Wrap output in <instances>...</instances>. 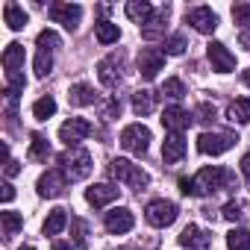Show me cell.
<instances>
[{
    "label": "cell",
    "mask_w": 250,
    "mask_h": 250,
    "mask_svg": "<svg viewBox=\"0 0 250 250\" xmlns=\"http://www.w3.org/2000/svg\"><path fill=\"white\" fill-rule=\"evenodd\" d=\"M241 174H244V180L250 183V153H244V156H241Z\"/></svg>",
    "instance_id": "cell-44"
},
{
    "label": "cell",
    "mask_w": 250,
    "mask_h": 250,
    "mask_svg": "<svg viewBox=\"0 0 250 250\" xmlns=\"http://www.w3.org/2000/svg\"><path fill=\"white\" fill-rule=\"evenodd\" d=\"M221 215H224L227 221H238V218H241V206H238L235 200H229V203L221 209Z\"/></svg>",
    "instance_id": "cell-38"
},
{
    "label": "cell",
    "mask_w": 250,
    "mask_h": 250,
    "mask_svg": "<svg viewBox=\"0 0 250 250\" xmlns=\"http://www.w3.org/2000/svg\"><path fill=\"white\" fill-rule=\"evenodd\" d=\"M241 80H244V85H247V88H250V68H247V71H244V74H241Z\"/></svg>",
    "instance_id": "cell-46"
},
{
    "label": "cell",
    "mask_w": 250,
    "mask_h": 250,
    "mask_svg": "<svg viewBox=\"0 0 250 250\" xmlns=\"http://www.w3.org/2000/svg\"><path fill=\"white\" fill-rule=\"evenodd\" d=\"M0 188H3V191H0V197H3V203H12V197H15V188H12V183H3Z\"/></svg>",
    "instance_id": "cell-42"
},
{
    "label": "cell",
    "mask_w": 250,
    "mask_h": 250,
    "mask_svg": "<svg viewBox=\"0 0 250 250\" xmlns=\"http://www.w3.org/2000/svg\"><path fill=\"white\" fill-rule=\"evenodd\" d=\"M36 44H39V50H56V47L62 44V39H59L53 30H42L39 39H36Z\"/></svg>",
    "instance_id": "cell-36"
},
{
    "label": "cell",
    "mask_w": 250,
    "mask_h": 250,
    "mask_svg": "<svg viewBox=\"0 0 250 250\" xmlns=\"http://www.w3.org/2000/svg\"><path fill=\"white\" fill-rule=\"evenodd\" d=\"M109 171H112V177H115L118 183L130 186V188H136V191H145L147 183H150L147 171H142V165H133V162H127V159H112Z\"/></svg>",
    "instance_id": "cell-3"
},
{
    "label": "cell",
    "mask_w": 250,
    "mask_h": 250,
    "mask_svg": "<svg viewBox=\"0 0 250 250\" xmlns=\"http://www.w3.org/2000/svg\"><path fill=\"white\" fill-rule=\"evenodd\" d=\"M33 68H36V77H39V80H44V77L53 71V50H39V53H36Z\"/></svg>",
    "instance_id": "cell-32"
},
{
    "label": "cell",
    "mask_w": 250,
    "mask_h": 250,
    "mask_svg": "<svg viewBox=\"0 0 250 250\" xmlns=\"http://www.w3.org/2000/svg\"><path fill=\"white\" fill-rule=\"evenodd\" d=\"M65 186H68V177L62 171H44L39 177V183H36V188H39L42 197H59L65 191Z\"/></svg>",
    "instance_id": "cell-12"
},
{
    "label": "cell",
    "mask_w": 250,
    "mask_h": 250,
    "mask_svg": "<svg viewBox=\"0 0 250 250\" xmlns=\"http://www.w3.org/2000/svg\"><path fill=\"white\" fill-rule=\"evenodd\" d=\"M206 56H209V62H212V71H218V74H229V71H235V56L227 50V44H221V42H209V44H206Z\"/></svg>",
    "instance_id": "cell-10"
},
{
    "label": "cell",
    "mask_w": 250,
    "mask_h": 250,
    "mask_svg": "<svg viewBox=\"0 0 250 250\" xmlns=\"http://www.w3.org/2000/svg\"><path fill=\"white\" fill-rule=\"evenodd\" d=\"M232 21L241 30H250V3H235L232 6Z\"/></svg>",
    "instance_id": "cell-37"
},
{
    "label": "cell",
    "mask_w": 250,
    "mask_h": 250,
    "mask_svg": "<svg viewBox=\"0 0 250 250\" xmlns=\"http://www.w3.org/2000/svg\"><path fill=\"white\" fill-rule=\"evenodd\" d=\"M121 147L124 150H130L136 156H145L147 147H150V130L145 127V124H130V127H124L121 130Z\"/></svg>",
    "instance_id": "cell-4"
},
{
    "label": "cell",
    "mask_w": 250,
    "mask_h": 250,
    "mask_svg": "<svg viewBox=\"0 0 250 250\" xmlns=\"http://www.w3.org/2000/svg\"><path fill=\"white\" fill-rule=\"evenodd\" d=\"M91 136V124L85 118H68L62 127H59V139L68 147H80V142H85Z\"/></svg>",
    "instance_id": "cell-7"
},
{
    "label": "cell",
    "mask_w": 250,
    "mask_h": 250,
    "mask_svg": "<svg viewBox=\"0 0 250 250\" xmlns=\"http://www.w3.org/2000/svg\"><path fill=\"white\" fill-rule=\"evenodd\" d=\"M97 77H100V83H103L106 88H118V83H121V62H118L115 56L100 59V62H97Z\"/></svg>",
    "instance_id": "cell-16"
},
{
    "label": "cell",
    "mask_w": 250,
    "mask_h": 250,
    "mask_svg": "<svg viewBox=\"0 0 250 250\" xmlns=\"http://www.w3.org/2000/svg\"><path fill=\"white\" fill-rule=\"evenodd\" d=\"M162 94L171 97V100H183V97H186V85H183V80H177V77L165 80V83H162Z\"/></svg>",
    "instance_id": "cell-34"
},
{
    "label": "cell",
    "mask_w": 250,
    "mask_h": 250,
    "mask_svg": "<svg viewBox=\"0 0 250 250\" xmlns=\"http://www.w3.org/2000/svg\"><path fill=\"white\" fill-rule=\"evenodd\" d=\"M180 191H183L186 197H194V180H188V177H183V180H180Z\"/></svg>",
    "instance_id": "cell-41"
},
{
    "label": "cell",
    "mask_w": 250,
    "mask_h": 250,
    "mask_svg": "<svg viewBox=\"0 0 250 250\" xmlns=\"http://www.w3.org/2000/svg\"><path fill=\"white\" fill-rule=\"evenodd\" d=\"M115 197H118V188H115V186H106V183L85 188V200H88L94 209H103V206H109Z\"/></svg>",
    "instance_id": "cell-17"
},
{
    "label": "cell",
    "mask_w": 250,
    "mask_h": 250,
    "mask_svg": "<svg viewBox=\"0 0 250 250\" xmlns=\"http://www.w3.org/2000/svg\"><path fill=\"white\" fill-rule=\"evenodd\" d=\"M183 156H186V139H183V133H171L162 142V159H165V165H177Z\"/></svg>",
    "instance_id": "cell-15"
},
{
    "label": "cell",
    "mask_w": 250,
    "mask_h": 250,
    "mask_svg": "<svg viewBox=\"0 0 250 250\" xmlns=\"http://www.w3.org/2000/svg\"><path fill=\"white\" fill-rule=\"evenodd\" d=\"M21 227H24V218L18 212H0V229H3V238H12Z\"/></svg>",
    "instance_id": "cell-28"
},
{
    "label": "cell",
    "mask_w": 250,
    "mask_h": 250,
    "mask_svg": "<svg viewBox=\"0 0 250 250\" xmlns=\"http://www.w3.org/2000/svg\"><path fill=\"white\" fill-rule=\"evenodd\" d=\"M3 68H6V74H21L24 71V44H18V42H12V44H6V50H3Z\"/></svg>",
    "instance_id": "cell-19"
},
{
    "label": "cell",
    "mask_w": 250,
    "mask_h": 250,
    "mask_svg": "<svg viewBox=\"0 0 250 250\" xmlns=\"http://www.w3.org/2000/svg\"><path fill=\"white\" fill-rule=\"evenodd\" d=\"M68 100H71V106H91L97 100V94L88 83H74L71 91H68Z\"/></svg>",
    "instance_id": "cell-22"
},
{
    "label": "cell",
    "mask_w": 250,
    "mask_h": 250,
    "mask_svg": "<svg viewBox=\"0 0 250 250\" xmlns=\"http://www.w3.org/2000/svg\"><path fill=\"white\" fill-rule=\"evenodd\" d=\"M191 121H194V115H188V109H183V106H168V109L162 112V127L171 130V133L188 130Z\"/></svg>",
    "instance_id": "cell-13"
},
{
    "label": "cell",
    "mask_w": 250,
    "mask_h": 250,
    "mask_svg": "<svg viewBox=\"0 0 250 250\" xmlns=\"http://www.w3.org/2000/svg\"><path fill=\"white\" fill-rule=\"evenodd\" d=\"M124 12H127V18H130V21H136L139 27H145V24L153 18V6L147 3V0H130Z\"/></svg>",
    "instance_id": "cell-20"
},
{
    "label": "cell",
    "mask_w": 250,
    "mask_h": 250,
    "mask_svg": "<svg viewBox=\"0 0 250 250\" xmlns=\"http://www.w3.org/2000/svg\"><path fill=\"white\" fill-rule=\"evenodd\" d=\"M162 68H165V53H162V50L145 47V50L139 53V74H142V80H147V83L156 80Z\"/></svg>",
    "instance_id": "cell-8"
},
{
    "label": "cell",
    "mask_w": 250,
    "mask_h": 250,
    "mask_svg": "<svg viewBox=\"0 0 250 250\" xmlns=\"http://www.w3.org/2000/svg\"><path fill=\"white\" fill-rule=\"evenodd\" d=\"M177 215H180V209L171 203V200H150L147 203V209H145V218H147V224L150 227H171L174 221H177Z\"/></svg>",
    "instance_id": "cell-5"
},
{
    "label": "cell",
    "mask_w": 250,
    "mask_h": 250,
    "mask_svg": "<svg viewBox=\"0 0 250 250\" xmlns=\"http://www.w3.org/2000/svg\"><path fill=\"white\" fill-rule=\"evenodd\" d=\"M18 174H21V165H18L15 159H9V162H6V177H18Z\"/></svg>",
    "instance_id": "cell-43"
},
{
    "label": "cell",
    "mask_w": 250,
    "mask_h": 250,
    "mask_svg": "<svg viewBox=\"0 0 250 250\" xmlns=\"http://www.w3.org/2000/svg\"><path fill=\"white\" fill-rule=\"evenodd\" d=\"M21 250H36V247H21Z\"/></svg>",
    "instance_id": "cell-48"
},
{
    "label": "cell",
    "mask_w": 250,
    "mask_h": 250,
    "mask_svg": "<svg viewBox=\"0 0 250 250\" xmlns=\"http://www.w3.org/2000/svg\"><path fill=\"white\" fill-rule=\"evenodd\" d=\"M180 244L188 247V250H209V235H206L200 227L188 224V227L180 232Z\"/></svg>",
    "instance_id": "cell-18"
},
{
    "label": "cell",
    "mask_w": 250,
    "mask_h": 250,
    "mask_svg": "<svg viewBox=\"0 0 250 250\" xmlns=\"http://www.w3.org/2000/svg\"><path fill=\"white\" fill-rule=\"evenodd\" d=\"M68 227V215H65V209H53L50 215H47V221H44V235H59L62 229Z\"/></svg>",
    "instance_id": "cell-27"
},
{
    "label": "cell",
    "mask_w": 250,
    "mask_h": 250,
    "mask_svg": "<svg viewBox=\"0 0 250 250\" xmlns=\"http://www.w3.org/2000/svg\"><path fill=\"white\" fill-rule=\"evenodd\" d=\"M197 121H215V106L200 103V106H197Z\"/></svg>",
    "instance_id": "cell-39"
},
{
    "label": "cell",
    "mask_w": 250,
    "mask_h": 250,
    "mask_svg": "<svg viewBox=\"0 0 250 250\" xmlns=\"http://www.w3.org/2000/svg\"><path fill=\"white\" fill-rule=\"evenodd\" d=\"M71 235H74V250H85V238H88V224L83 218H71Z\"/></svg>",
    "instance_id": "cell-31"
},
{
    "label": "cell",
    "mask_w": 250,
    "mask_h": 250,
    "mask_svg": "<svg viewBox=\"0 0 250 250\" xmlns=\"http://www.w3.org/2000/svg\"><path fill=\"white\" fill-rule=\"evenodd\" d=\"M50 18L56 21V24H62L65 30H77L80 27V18H83V6H77V3H53L50 6Z\"/></svg>",
    "instance_id": "cell-11"
},
{
    "label": "cell",
    "mask_w": 250,
    "mask_h": 250,
    "mask_svg": "<svg viewBox=\"0 0 250 250\" xmlns=\"http://www.w3.org/2000/svg\"><path fill=\"white\" fill-rule=\"evenodd\" d=\"M33 162H47V156H50V142L44 139V136H33V142H30V153H27Z\"/></svg>",
    "instance_id": "cell-29"
},
{
    "label": "cell",
    "mask_w": 250,
    "mask_h": 250,
    "mask_svg": "<svg viewBox=\"0 0 250 250\" xmlns=\"http://www.w3.org/2000/svg\"><path fill=\"white\" fill-rule=\"evenodd\" d=\"M232 183L235 180H232L229 171H224L218 165H209V168L197 171V177H194V197H206V194H215L221 188H232Z\"/></svg>",
    "instance_id": "cell-1"
},
{
    "label": "cell",
    "mask_w": 250,
    "mask_h": 250,
    "mask_svg": "<svg viewBox=\"0 0 250 250\" xmlns=\"http://www.w3.org/2000/svg\"><path fill=\"white\" fill-rule=\"evenodd\" d=\"M56 115V100L47 94V97H39L36 103H33V118L36 121H47V118H53Z\"/></svg>",
    "instance_id": "cell-30"
},
{
    "label": "cell",
    "mask_w": 250,
    "mask_h": 250,
    "mask_svg": "<svg viewBox=\"0 0 250 250\" xmlns=\"http://www.w3.org/2000/svg\"><path fill=\"white\" fill-rule=\"evenodd\" d=\"M53 250H74L71 244H65V241H53Z\"/></svg>",
    "instance_id": "cell-45"
},
{
    "label": "cell",
    "mask_w": 250,
    "mask_h": 250,
    "mask_svg": "<svg viewBox=\"0 0 250 250\" xmlns=\"http://www.w3.org/2000/svg\"><path fill=\"white\" fill-rule=\"evenodd\" d=\"M103 227H106L112 235H124V232H130V229H133V212H130V209H124V206H118V209L106 212Z\"/></svg>",
    "instance_id": "cell-14"
},
{
    "label": "cell",
    "mask_w": 250,
    "mask_h": 250,
    "mask_svg": "<svg viewBox=\"0 0 250 250\" xmlns=\"http://www.w3.org/2000/svg\"><path fill=\"white\" fill-rule=\"evenodd\" d=\"M94 36H97L100 44H115V42L121 39V30H118V24H112V21H97Z\"/></svg>",
    "instance_id": "cell-26"
},
{
    "label": "cell",
    "mask_w": 250,
    "mask_h": 250,
    "mask_svg": "<svg viewBox=\"0 0 250 250\" xmlns=\"http://www.w3.org/2000/svg\"><path fill=\"white\" fill-rule=\"evenodd\" d=\"M3 21H6V27H9V30H15V33H18V30H24V27H27V12H24L18 3H6V6H3Z\"/></svg>",
    "instance_id": "cell-24"
},
{
    "label": "cell",
    "mask_w": 250,
    "mask_h": 250,
    "mask_svg": "<svg viewBox=\"0 0 250 250\" xmlns=\"http://www.w3.org/2000/svg\"><path fill=\"white\" fill-rule=\"evenodd\" d=\"M227 115H229L232 124H250V97H238V100H232L229 109H227Z\"/></svg>",
    "instance_id": "cell-25"
},
{
    "label": "cell",
    "mask_w": 250,
    "mask_h": 250,
    "mask_svg": "<svg viewBox=\"0 0 250 250\" xmlns=\"http://www.w3.org/2000/svg\"><path fill=\"white\" fill-rule=\"evenodd\" d=\"M165 21H168V6L162 9V12H156L145 27H142V36L147 39V42H156V39H162L165 36Z\"/></svg>",
    "instance_id": "cell-21"
},
{
    "label": "cell",
    "mask_w": 250,
    "mask_h": 250,
    "mask_svg": "<svg viewBox=\"0 0 250 250\" xmlns=\"http://www.w3.org/2000/svg\"><path fill=\"white\" fill-rule=\"evenodd\" d=\"M118 115H121V103H118V100L112 97V100H109V103L103 106V118H118Z\"/></svg>",
    "instance_id": "cell-40"
},
{
    "label": "cell",
    "mask_w": 250,
    "mask_h": 250,
    "mask_svg": "<svg viewBox=\"0 0 250 250\" xmlns=\"http://www.w3.org/2000/svg\"><path fill=\"white\" fill-rule=\"evenodd\" d=\"M121 250H136V247H121Z\"/></svg>",
    "instance_id": "cell-47"
},
{
    "label": "cell",
    "mask_w": 250,
    "mask_h": 250,
    "mask_svg": "<svg viewBox=\"0 0 250 250\" xmlns=\"http://www.w3.org/2000/svg\"><path fill=\"white\" fill-rule=\"evenodd\" d=\"M153 106H156V94H153V91L139 88V91L133 94V112H136L139 118H147V115L153 112Z\"/></svg>",
    "instance_id": "cell-23"
},
{
    "label": "cell",
    "mask_w": 250,
    "mask_h": 250,
    "mask_svg": "<svg viewBox=\"0 0 250 250\" xmlns=\"http://www.w3.org/2000/svg\"><path fill=\"white\" fill-rule=\"evenodd\" d=\"M186 24H191L197 33L209 36V33H215V30H218V15H215L209 6H194V9H188V12H186Z\"/></svg>",
    "instance_id": "cell-9"
},
{
    "label": "cell",
    "mask_w": 250,
    "mask_h": 250,
    "mask_svg": "<svg viewBox=\"0 0 250 250\" xmlns=\"http://www.w3.org/2000/svg\"><path fill=\"white\" fill-rule=\"evenodd\" d=\"M186 47H188V42H186V36H183V33H174V36L165 42V53H168V56H183V53H186Z\"/></svg>",
    "instance_id": "cell-35"
},
{
    "label": "cell",
    "mask_w": 250,
    "mask_h": 250,
    "mask_svg": "<svg viewBox=\"0 0 250 250\" xmlns=\"http://www.w3.org/2000/svg\"><path fill=\"white\" fill-rule=\"evenodd\" d=\"M227 247L229 250H250V232L247 229H232L229 235H227Z\"/></svg>",
    "instance_id": "cell-33"
},
{
    "label": "cell",
    "mask_w": 250,
    "mask_h": 250,
    "mask_svg": "<svg viewBox=\"0 0 250 250\" xmlns=\"http://www.w3.org/2000/svg\"><path fill=\"white\" fill-rule=\"evenodd\" d=\"M235 142H238V139H235L232 133H203V136L197 139V150H200L203 156H221V153H227Z\"/></svg>",
    "instance_id": "cell-6"
},
{
    "label": "cell",
    "mask_w": 250,
    "mask_h": 250,
    "mask_svg": "<svg viewBox=\"0 0 250 250\" xmlns=\"http://www.w3.org/2000/svg\"><path fill=\"white\" fill-rule=\"evenodd\" d=\"M59 165H62V174L71 180V183H80V180H85L88 174H91V153L85 150V147H68L65 153H62V159H59Z\"/></svg>",
    "instance_id": "cell-2"
}]
</instances>
